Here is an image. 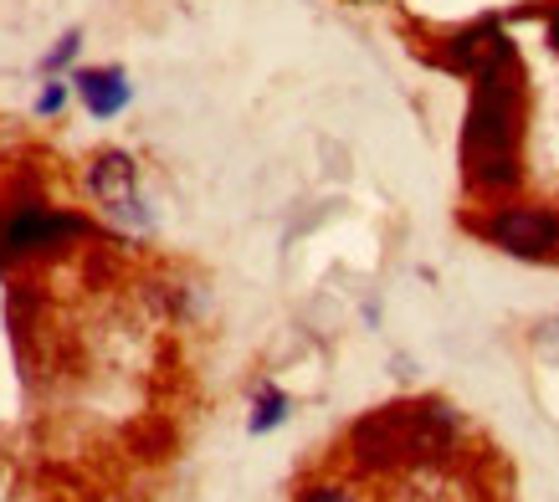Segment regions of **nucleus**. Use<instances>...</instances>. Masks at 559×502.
I'll list each match as a JSON object with an SVG mask.
<instances>
[{"mask_svg":"<svg viewBox=\"0 0 559 502\" xmlns=\"http://www.w3.org/2000/svg\"><path fill=\"white\" fill-rule=\"evenodd\" d=\"M78 98L87 103V113L93 118H114L129 108V98H134V87H129V72L123 68H83L78 77Z\"/></svg>","mask_w":559,"mask_h":502,"instance_id":"nucleus-6","label":"nucleus"},{"mask_svg":"<svg viewBox=\"0 0 559 502\" xmlns=\"http://www.w3.org/2000/svg\"><path fill=\"white\" fill-rule=\"evenodd\" d=\"M467 226H473V236H483L492 251H503L513 262H544V267L559 262V205L498 201Z\"/></svg>","mask_w":559,"mask_h":502,"instance_id":"nucleus-3","label":"nucleus"},{"mask_svg":"<svg viewBox=\"0 0 559 502\" xmlns=\"http://www.w3.org/2000/svg\"><path fill=\"white\" fill-rule=\"evenodd\" d=\"M467 118H462V180L473 195H513L524 180V123L528 77L513 36H503L492 57L467 77Z\"/></svg>","mask_w":559,"mask_h":502,"instance_id":"nucleus-1","label":"nucleus"},{"mask_svg":"<svg viewBox=\"0 0 559 502\" xmlns=\"http://www.w3.org/2000/svg\"><path fill=\"white\" fill-rule=\"evenodd\" d=\"M78 47H83V32H68V36H62V41H57V47L47 51V57H41V72H57V68H68L72 57H78Z\"/></svg>","mask_w":559,"mask_h":502,"instance_id":"nucleus-9","label":"nucleus"},{"mask_svg":"<svg viewBox=\"0 0 559 502\" xmlns=\"http://www.w3.org/2000/svg\"><path fill=\"white\" fill-rule=\"evenodd\" d=\"M87 190L98 195V205H108V216L134 226V231H150L154 226V211L139 190V165L129 159L123 150H103L87 169Z\"/></svg>","mask_w":559,"mask_h":502,"instance_id":"nucleus-5","label":"nucleus"},{"mask_svg":"<svg viewBox=\"0 0 559 502\" xmlns=\"http://www.w3.org/2000/svg\"><path fill=\"white\" fill-rule=\"evenodd\" d=\"M288 416H293V401L283 395V390H277V385H257L252 416H247V431H252V435H272Z\"/></svg>","mask_w":559,"mask_h":502,"instance_id":"nucleus-7","label":"nucleus"},{"mask_svg":"<svg viewBox=\"0 0 559 502\" xmlns=\"http://www.w3.org/2000/svg\"><path fill=\"white\" fill-rule=\"evenodd\" d=\"M544 41H549V51H559V0L544 11Z\"/></svg>","mask_w":559,"mask_h":502,"instance_id":"nucleus-11","label":"nucleus"},{"mask_svg":"<svg viewBox=\"0 0 559 502\" xmlns=\"http://www.w3.org/2000/svg\"><path fill=\"white\" fill-rule=\"evenodd\" d=\"M462 441V416L447 401H395L349 426V452L359 467H431L447 462Z\"/></svg>","mask_w":559,"mask_h":502,"instance_id":"nucleus-2","label":"nucleus"},{"mask_svg":"<svg viewBox=\"0 0 559 502\" xmlns=\"http://www.w3.org/2000/svg\"><path fill=\"white\" fill-rule=\"evenodd\" d=\"M62 103H68V83H47L41 93H36V113H41V118L62 113Z\"/></svg>","mask_w":559,"mask_h":502,"instance_id":"nucleus-10","label":"nucleus"},{"mask_svg":"<svg viewBox=\"0 0 559 502\" xmlns=\"http://www.w3.org/2000/svg\"><path fill=\"white\" fill-rule=\"evenodd\" d=\"M298 502H359V498L344 482H308L304 492H298Z\"/></svg>","mask_w":559,"mask_h":502,"instance_id":"nucleus-8","label":"nucleus"},{"mask_svg":"<svg viewBox=\"0 0 559 502\" xmlns=\"http://www.w3.org/2000/svg\"><path fill=\"white\" fill-rule=\"evenodd\" d=\"M93 236L83 216H68V211H47V205H21L5 216L0 226V262H21V256H36V251H57Z\"/></svg>","mask_w":559,"mask_h":502,"instance_id":"nucleus-4","label":"nucleus"}]
</instances>
